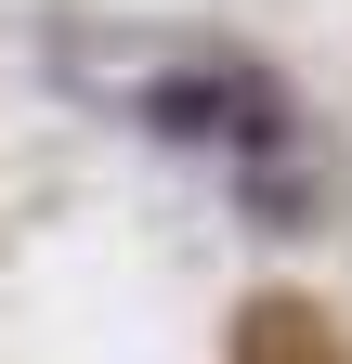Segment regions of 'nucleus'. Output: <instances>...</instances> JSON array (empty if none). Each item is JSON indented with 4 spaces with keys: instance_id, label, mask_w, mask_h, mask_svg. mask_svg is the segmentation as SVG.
<instances>
[{
    "instance_id": "nucleus-1",
    "label": "nucleus",
    "mask_w": 352,
    "mask_h": 364,
    "mask_svg": "<svg viewBox=\"0 0 352 364\" xmlns=\"http://www.w3.org/2000/svg\"><path fill=\"white\" fill-rule=\"evenodd\" d=\"M235 364H352L314 299H248L235 312Z\"/></svg>"
}]
</instances>
